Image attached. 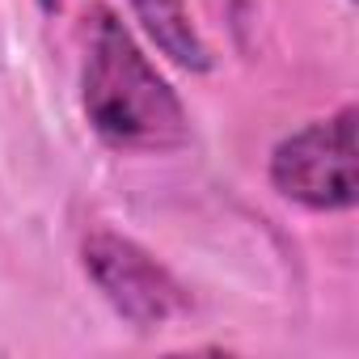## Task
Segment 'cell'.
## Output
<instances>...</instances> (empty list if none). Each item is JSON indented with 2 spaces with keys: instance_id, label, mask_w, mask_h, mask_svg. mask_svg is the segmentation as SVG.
Returning a JSON list of instances; mask_svg holds the SVG:
<instances>
[{
  "instance_id": "2",
  "label": "cell",
  "mask_w": 359,
  "mask_h": 359,
  "mask_svg": "<svg viewBox=\"0 0 359 359\" xmlns=\"http://www.w3.org/2000/svg\"><path fill=\"white\" fill-rule=\"evenodd\" d=\"M271 187L309 212H351L359 195L355 106L283 135L271 152Z\"/></svg>"
},
{
  "instance_id": "3",
  "label": "cell",
  "mask_w": 359,
  "mask_h": 359,
  "mask_svg": "<svg viewBox=\"0 0 359 359\" xmlns=\"http://www.w3.org/2000/svg\"><path fill=\"white\" fill-rule=\"evenodd\" d=\"M81 266L102 300L135 330H161L191 309L187 287L169 275L144 245L114 229H89L81 241Z\"/></svg>"
},
{
  "instance_id": "4",
  "label": "cell",
  "mask_w": 359,
  "mask_h": 359,
  "mask_svg": "<svg viewBox=\"0 0 359 359\" xmlns=\"http://www.w3.org/2000/svg\"><path fill=\"white\" fill-rule=\"evenodd\" d=\"M127 5H131L135 22L144 26V34L177 68H187V72H208L212 68V47L203 43L187 0H127Z\"/></svg>"
},
{
  "instance_id": "1",
  "label": "cell",
  "mask_w": 359,
  "mask_h": 359,
  "mask_svg": "<svg viewBox=\"0 0 359 359\" xmlns=\"http://www.w3.org/2000/svg\"><path fill=\"white\" fill-rule=\"evenodd\" d=\"M81 106L93 135L118 152H173L191 140L182 97L106 5H93L85 18Z\"/></svg>"
},
{
  "instance_id": "5",
  "label": "cell",
  "mask_w": 359,
  "mask_h": 359,
  "mask_svg": "<svg viewBox=\"0 0 359 359\" xmlns=\"http://www.w3.org/2000/svg\"><path fill=\"white\" fill-rule=\"evenodd\" d=\"M39 9H43V13H51V18H55V13H60V9H64V0H39Z\"/></svg>"
}]
</instances>
